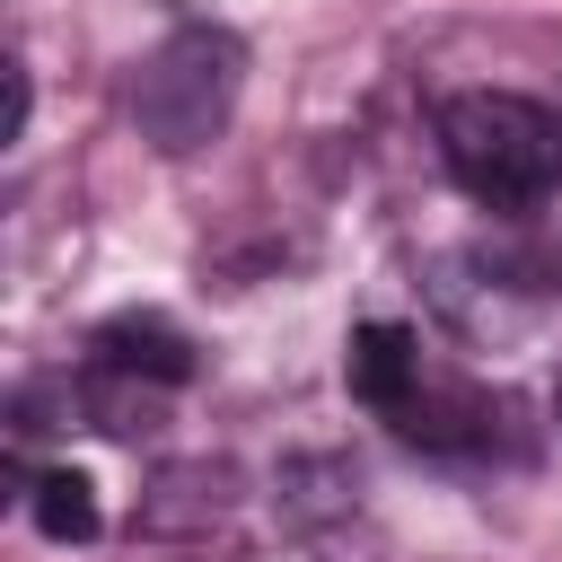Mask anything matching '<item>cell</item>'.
Here are the masks:
<instances>
[{
    "label": "cell",
    "instance_id": "6da1fadb",
    "mask_svg": "<svg viewBox=\"0 0 562 562\" xmlns=\"http://www.w3.org/2000/svg\"><path fill=\"white\" fill-rule=\"evenodd\" d=\"M439 158H448V176H457L474 202L518 211V202H536V193L553 184V167H562V132H553V114H544L536 97L465 88V97L439 105Z\"/></svg>",
    "mask_w": 562,
    "mask_h": 562
},
{
    "label": "cell",
    "instance_id": "7a4b0ae2",
    "mask_svg": "<svg viewBox=\"0 0 562 562\" xmlns=\"http://www.w3.org/2000/svg\"><path fill=\"white\" fill-rule=\"evenodd\" d=\"M237 79H246V44H237L228 26H184V35H167V44L140 61L132 114H140V132H149L167 158H184V149H202V140L228 123Z\"/></svg>",
    "mask_w": 562,
    "mask_h": 562
},
{
    "label": "cell",
    "instance_id": "3957f363",
    "mask_svg": "<svg viewBox=\"0 0 562 562\" xmlns=\"http://www.w3.org/2000/svg\"><path fill=\"white\" fill-rule=\"evenodd\" d=\"M342 378H351V395H360L369 413H395V404L422 386V342H413V325H395V316L360 325L351 351H342Z\"/></svg>",
    "mask_w": 562,
    "mask_h": 562
},
{
    "label": "cell",
    "instance_id": "277c9868",
    "mask_svg": "<svg viewBox=\"0 0 562 562\" xmlns=\"http://www.w3.org/2000/svg\"><path fill=\"white\" fill-rule=\"evenodd\" d=\"M97 369L105 378H149V386H184L193 378V342L167 325V316H114L105 334H97Z\"/></svg>",
    "mask_w": 562,
    "mask_h": 562
},
{
    "label": "cell",
    "instance_id": "5b68a950",
    "mask_svg": "<svg viewBox=\"0 0 562 562\" xmlns=\"http://www.w3.org/2000/svg\"><path fill=\"white\" fill-rule=\"evenodd\" d=\"M26 509H35V527H44L53 544H88V536H97V492H88V474H70V465L35 474Z\"/></svg>",
    "mask_w": 562,
    "mask_h": 562
},
{
    "label": "cell",
    "instance_id": "8992f818",
    "mask_svg": "<svg viewBox=\"0 0 562 562\" xmlns=\"http://www.w3.org/2000/svg\"><path fill=\"white\" fill-rule=\"evenodd\" d=\"M553 413H562V378H553Z\"/></svg>",
    "mask_w": 562,
    "mask_h": 562
}]
</instances>
